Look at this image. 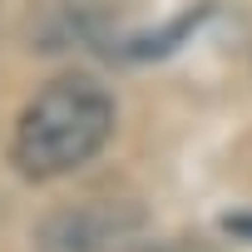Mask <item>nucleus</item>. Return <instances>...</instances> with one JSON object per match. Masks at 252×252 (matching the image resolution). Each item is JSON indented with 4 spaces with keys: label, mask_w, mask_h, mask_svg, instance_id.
Returning a JSON list of instances; mask_svg holds the SVG:
<instances>
[{
    "label": "nucleus",
    "mask_w": 252,
    "mask_h": 252,
    "mask_svg": "<svg viewBox=\"0 0 252 252\" xmlns=\"http://www.w3.org/2000/svg\"><path fill=\"white\" fill-rule=\"evenodd\" d=\"M213 15H218L213 0H193V5H183L178 15H168V20H158V25H144V30H129L124 40H114L109 60H114V64H134V69L163 64V60H173L178 50H188L193 35H198Z\"/></svg>",
    "instance_id": "4"
},
{
    "label": "nucleus",
    "mask_w": 252,
    "mask_h": 252,
    "mask_svg": "<svg viewBox=\"0 0 252 252\" xmlns=\"http://www.w3.org/2000/svg\"><path fill=\"white\" fill-rule=\"evenodd\" d=\"M30 50L35 55H74V50H94L109 60L114 50V15L94 10L89 0H60L55 10L30 20Z\"/></svg>",
    "instance_id": "3"
},
{
    "label": "nucleus",
    "mask_w": 252,
    "mask_h": 252,
    "mask_svg": "<svg viewBox=\"0 0 252 252\" xmlns=\"http://www.w3.org/2000/svg\"><path fill=\"white\" fill-rule=\"evenodd\" d=\"M119 129V99L94 69L50 74L20 109L10 134V168L25 183H55L94 163Z\"/></svg>",
    "instance_id": "1"
},
{
    "label": "nucleus",
    "mask_w": 252,
    "mask_h": 252,
    "mask_svg": "<svg viewBox=\"0 0 252 252\" xmlns=\"http://www.w3.org/2000/svg\"><path fill=\"white\" fill-rule=\"evenodd\" d=\"M218 232L232 242H252V208H222L218 213Z\"/></svg>",
    "instance_id": "5"
},
{
    "label": "nucleus",
    "mask_w": 252,
    "mask_h": 252,
    "mask_svg": "<svg viewBox=\"0 0 252 252\" xmlns=\"http://www.w3.org/2000/svg\"><path fill=\"white\" fill-rule=\"evenodd\" d=\"M129 252H213V247H203L198 237H178V242H144V237H139Z\"/></svg>",
    "instance_id": "6"
},
{
    "label": "nucleus",
    "mask_w": 252,
    "mask_h": 252,
    "mask_svg": "<svg viewBox=\"0 0 252 252\" xmlns=\"http://www.w3.org/2000/svg\"><path fill=\"white\" fill-rule=\"evenodd\" d=\"M149 227V208L124 193H99L79 203H60L35 218V252H129Z\"/></svg>",
    "instance_id": "2"
}]
</instances>
